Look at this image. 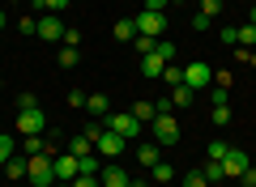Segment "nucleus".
Listing matches in <instances>:
<instances>
[{"instance_id": "obj_45", "label": "nucleus", "mask_w": 256, "mask_h": 187, "mask_svg": "<svg viewBox=\"0 0 256 187\" xmlns=\"http://www.w3.org/2000/svg\"><path fill=\"white\" fill-rule=\"evenodd\" d=\"M56 187H73V183H56Z\"/></svg>"}, {"instance_id": "obj_8", "label": "nucleus", "mask_w": 256, "mask_h": 187, "mask_svg": "<svg viewBox=\"0 0 256 187\" xmlns=\"http://www.w3.org/2000/svg\"><path fill=\"white\" fill-rule=\"evenodd\" d=\"M252 166V158H248L244 149H226V158H222V170H226V179H244V170Z\"/></svg>"}, {"instance_id": "obj_7", "label": "nucleus", "mask_w": 256, "mask_h": 187, "mask_svg": "<svg viewBox=\"0 0 256 187\" xmlns=\"http://www.w3.org/2000/svg\"><path fill=\"white\" fill-rule=\"evenodd\" d=\"M132 21H137V34H150V38H162V30H166V17H162V13H146V9H141Z\"/></svg>"}, {"instance_id": "obj_32", "label": "nucleus", "mask_w": 256, "mask_h": 187, "mask_svg": "<svg viewBox=\"0 0 256 187\" xmlns=\"http://www.w3.org/2000/svg\"><path fill=\"white\" fill-rule=\"evenodd\" d=\"M77 170H82V175H98V162H94V153H90V158H77Z\"/></svg>"}, {"instance_id": "obj_27", "label": "nucleus", "mask_w": 256, "mask_h": 187, "mask_svg": "<svg viewBox=\"0 0 256 187\" xmlns=\"http://www.w3.org/2000/svg\"><path fill=\"white\" fill-rule=\"evenodd\" d=\"M77 60H82L77 47H64V51H60V68H77Z\"/></svg>"}, {"instance_id": "obj_19", "label": "nucleus", "mask_w": 256, "mask_h": 187, "mask_svg": "<svg viewBox=\"0 0 256 187\" xmlns=\"http://www.w3.org/2000/svg\"><path fill=\"white\" fill-rule=\"evenodd\" d=\"M150 179H154V183H171V179H175V166H166V162H154V166H150Z\"/></svg>"}, {"instance_id": "obj_35", "label": "nucleus", "mask_w": 256, "mask_h": 187, "mask_svg": "<svg viewBox=\"0 0 256 187\" xmlns=\"http://www.w3.org/2000/svg\"><path fill=\"white\" fill-rule=\"evenodd\" d=\"M222 43H226V47H239V30H235V26H222Z\"/></svg>"}, {"instance_id": "obj_47", "label": "nucleus", "mask_w": 256, "mask_h": 187, "mask_svg": "<svg viewBox=\"0 0 256 187\" xmlns=\"http://www.w3.org/2000/svg\"><path fill=\"white\" fill-rule=\"evenodd\" d=\"M175 4H184V0H175Z\"/></svg>"}, {"instance_id": "obj_41", "label": "nucleus", "mask_w": 256, "mask_h": 187, "mask_svg": "<svg viewBox=\"0 0 256 187\" xmlns=\"http://www.w3.org/2000/svg\"><path fill=\"white\" fill-rule=\"evenodd\" d=\"M239 183H248V187H256V166H248V170H244V179H239Z\"/></svg>"}, {"instance_id": "obj_23", "label": "nucleus", "mask_w": 256, "mask_h": 187, "mask_svg": "<svg viewBox=\"0 0 256 187\" xmlns=\"http://www.w3.org/2000/svg\"><path fill=\"white\" fill-rule=\"evenodd\" d=\"M235 30H239V47H248V51H252V47H256V26L248 21V26H235Z\"/></svg>"}, {"instance_id": "obj_39", "label": "nucleus", "mask_w": 256, "mask_h": 187, "mask_svg": "<svg viewBox=\"0 0 256 187\" xmlns=\"http://www.w3.org/2000/svg\"><path fill=\"white\" fill-rule=\"evenodd\" d=\"M68 102L73 107H86V89H68Z\"/></svg>"}, {"instance_id": "obj_34", "label": "nucleus", "mask_w": 256, "mask_h": 187, "mask_svg": "<svg viewBox=\"0 0 256 187\" xmlns=\"http://www.w3.org/2000/svg\"><path fill=\"white\" fill-rule=\"evenodd\" d=\"M13 158V136H0V166Z\"/></svg>"}, {"instance_id": "obj_14", "label": "nucleus", "mask_w": 256, "mask_h": 187, "mask_svg": "<svg viewBox=\"0 0 256 187\" xmlns=\"http://www.w3.org/2000/svg\"><path fill=\"white\" fill-rule=\"evenodd\" d=\"M137 162H141V166H154V162H162V145H158V141L137 145Z\"/></svg>"}, {"instance_id": "obj_46", "label": "nucleus", "mask_w": 256, "mask_h": 187, "mask_svg": "<svg viewBox=\"0 0 256 187\" xmlns=\"http://www.w3.org/2000/svg\"><path fill=\"white\" fill-rule=\"evenodd\" d=\"M0 89H4V81H0Z\"/></svg>"}, {"instance_id": "obj_30", "label": "nucleus", "mask_w": 256, "mask_h": 187, "mask_svg": "<svg viewBox=\"0 0 256 187\" xmlns=\"http://www.w3.org/2000/svg\"><path fill=\"white\" fill-rule=\"evenodd\" d=\"M210 119H214L218 128H226V124H230V102H226V107H214V115H210Z\"/></svg>"}, {"instance_id": "obj_22", "label": "nucleus", "mask_w": 256, "mask_h": 187, "mask_svg": "<svg viewBox=\"0 0 256 187\" xmlns=\"http://www.w3.org/2000/svg\"><path fill=\"white\" fill-rule=\"evenodd\" d=\"M154 47H158V38H150V34H137V38H132V51H137V55H150Z\"/></svg>"}, {"instance_id": "obj_11", "label": "nucleus", "mask_w": 256, "mask_h": 187, "mask_svg": "<svg viewBox=\"0 0 256 187\" xmlns=\"http://www.w3.org/2000/svg\"><path fill=\"white\" fill-rule=\"evenodd\" d=\"M128 183H132V179H128V170L116 166V162L98 170V187H128Z\"/></svg>"}, {"instance_id": "obj_26", "label": "nucleus", "mask_w": 256, "mask_h": 187, "mask_svg": "<svg viewBox=\"0 0 256 187\" xmlns=\"http://www.w3.org/2000/svg\"><path fill=\"white\" fill-rule=\"evenodd\" d=\"M38 153H47L43 136H26V158H38Z\"/></svg>"}, {"instance_id": "obj_40", "label": "nucleus", "mask_w": 256, "mask_h": 187, "mask_svg": "<svg viewBox=\"0 0 256 187\" xmlns=\"http://www.w3.org/2000/svg\"><path fill=\"white\" fill-rule=\"evenodd\" d=\"M166 4H171V0H146V13H162Z\"/></svg>"}, {"instance_id": "obj_36", "label": "nucleus", "mask_w": 256, "mask_h": 187, "mask_svg": "<svg viewBox=\"0 0 256 187\" xmlns=\"http://www.w3.org/2000/svg\"><path fill=\"white\" fill-rule=\"evenodd\" d=\"M34 107H38L34 94H18V111H34Z\"/></svg>"}, {"instance_id": "obj_48", "label": "nucleus", "mask_w": 256, "mask_h": 187, "mask_svg": "<svg viewBox=\"0 0 256 187\" xmlns=\"http://www.w3.org/2000/svg\"><path fill=\"white\" fill-rule=\"evenodd\" d=\"M239 187H248V183H239Z\"/></svg>"}, {"instance_id": "obj_25", "label": "nucleus", "mask_w": 256, "mask_h": 187, "mask_svg": "<svg viewBox=\"0 0 256 187\" xmlns=\"http://www.w3.org/2000/svg\"><path fill=\"white\" fill-rule=\"evenodd\" d=\"M162 81H166V85H184V68H175V64H166V68H162Z\"/></svg>"}, {"instance_id": "obj_42", "label": "nucleus", "mask_w": 256, "mask_h": 187, "mask_svg": "<svg viewBox=\"0 0 256 187\" xmlns=\"http://www.w3.org/2000/svg\"><path fill=\"white\" fill-rule=\"evenodd\" d=\"M128 187H150V183H141V179H132V183H128Z\"/></svg>"}, {"instance_id": "obj_33", "label": "nucleus", "mask_w": 256, "mask_h": 187, "mask_svg": "<svg viewBox=\"0 0 256 187\" xmlns=\"http://www.w3.org/2000/svg\"><path fill=\"white\" fill-rule=\"evenodd\" d=\"M34 4H43L47 13H64V9H68V0H34Z\"/></svg>"}, {"instance_id": "obj_9", "label": "nucleus", "mask_w": 256, "mask_h": 187, "mask_svg": "<svg viewBox=\"0 0 256 187\" xmlns=\"http://www.w3.org/2000/svg\"><path fill=\"white\" fill-rule=\"evenodd\" d=\"M64 30L68 26H60V13H43V17H38V38H47V43H60Z\"/></svg>"}, {"instance_id": "obj_3", "label": "nucleus", "mask_w": 256, "mask_h": 187, "mask_svg": "<svg viewBox=\"0 0 256 187\" xmlns=\"http://www.w3.org/2000/svg\"><path fill=\"white\" fill-rule=\"evenodd\" d=\"M107 128H111V132H120L124 141H137V136L146 132V124H141L132 111H111V115H107Z\"/></svg>"}, {"instance_id": "obj_24", "label": "nucleus", "mask_w": 256, "mask_h": 187, "mask_svg": "<svg viewBox=\"0 0 256 187\" xmlns=\"http://www.w3.org/2000/svg\"><path fill=\"white\" fill-rule=\"evenodd\" d=\"M180 187H210V179H205L201 170H188V175L180 179Z\"/></svg>"}, {"instance_id": "obj_12", "label": "nucleus", "mask_w": 256, "mask_h": 187, "mask_svg": "<svg viewBox=\"0 0 256 187\" xmlns=\"http://www.w3.org/2000/svg\"><path fill=\"white\" fill-rule=\"evenodd\" d=\"M52 162H56V183H73V179L82 175L73 153H60V158H52Z\"/></svg>"}, {"instance_id": "obj_16", "label": "nucleus", "mask_w": 256, "mask_h": 187, "mask_svg": "<svg viewBox=\"0 0 256 187\" xmlns=\"http://www.w3.org/2000/svg\"><path fill=\"white\" fill-rule=\"evenodd\" d=\"M26 170H30V158H18V153H13V158L4 162V175H9L13 183H22V179H26Z\"/></svg>"}, {"instance_id": "obj_13", "label": "nucleus", "mask_w": 256, "mask_h": 187, "mask_svg": "<svg viewBox=\"0 0 256 187\" xmlns=\"http://www.w3.org/2000/svg\"><path fill=\"white\" fill-rule=\"evenodd\" d=\"M86 111H90L94 119H107L111 115V98L107 94H86Z\"/></svg>"}, {"instance_id": "obj_21", "label": "nucleus", "mask_w": 256, "mask_h": 187, "mask_svg": "<svg viewBox=\"0 0 256 187\" xmlns=\"http://www.w3.org/2000/svg\"><path fill=\"white\" fill-rule=\"evenodd\" d=\"M132 115L150 128V124H154V115H158V107H154V102H137V107H132Z\"/></svg>"}, {"instance_id": "obj_6", "label": "nucleus", "mask_w": 256, "mask_h": 187, "mask_svg": "<svg viewBox=\"0 0 256 187\" xmlns=\"http://www.w3.org/2000/svg\"><path fill=\"white\" fill-rule=\"evenodd\" d=\"M184 85L196 89V94H201V89H210V85H214V68H210L205 60H192L188 68H184Z\"/></svg>"}, {"instance_id": "obj_28", "label": "nucleus", "mask_w": 256, "mask_h": 187, "mask_svg": "<svg viewBox=\"0 0 256 187\" xmlns=\"http://www.w3.org/2000/svg\"><path fill=\"white\" fill-rule=\"evenodd\" d=\"M210 98H214V107H226V98H230V85H214V89H210Z\"/></svg>"}, {"instance_id": "obj_18", "label": "nucleus", "mask_w": 256, "mask_h": 187, "mask_svg": "<svg viewBox=\"0 0 256 187\" xmlns=\"http://www.w3.org/2000/svg\"><path fill=\"white\" fill-rule=\"evenodd\" d=\"M68 153H73V158H90V153H94V141H90V136H73V141H68Z\"/></svg>"}, {"instance_id": "obj_5", "label": "nucleus", "mask_w": 256, "mask_h": 187, "mask_svg": "<svg viewBox=\"0 0 256 187\" xmlns=\"http://www.w3.org/2000/svg\"><path fill=\"white\" fill-rule=\"evenodd\" d=\"M124 149H128V141H124L120 132H111V128H102L98 141H94V153H98V158H107V162L124 158Z\"/></svg>"}, {"instance_id": "obj_29", "label": "nucleus", "mask_w": 256, "mask_h": 187, "mask_svg": "<svg viewBox=\"0 0 256 187\" xmlns=\"http://www.w3.org/2000/svg\"><path fill=\"white\" fill-rule=\"evenodd\" d=\"M226 149H230L226 141H210V149H205V153H210L214 162H222V158H226Z\"/></svg>"}, {"instance_id": "obj_17", "label": "nucleus", "mask_w": 256, "mask_h": 187, "mask_svg": "<svg viewBox=\"0 0 256 187\" xmlns=\"http://www.w3.org/2000/svg\"><path fill=\"white\" fill-rule=\"evenodd\" d=\"M166 98H171V107L180 111V107H192V98H196V89H188V85H175L171 94H166Z\"/></svg>"}, {"instance_id": "obj_43", "label": "nucleus", "mask_w": 256, "mask_h": 187, "mask_svg": "<svg viewBox=\"0 0 256 187\" xmlns=\"http://www.w3.org/2000/svg\"><path fill=\"white\" fill-rule=\"evenodd\" d=\"M4 21H9V17H4V9H0V26H4Z\"/></svg>"}, {"instance_id": "obj_44", "label": "nucleus", "mask_w": 256, "mask_h": 187, "mask_svg": "<svg viewBox=\"0 0 256 187\" xmlns=\"http://www.w3.org/2000/svg\"><path fill=\"white\" fill-rule=\"evenodd\" d=\"M252 26H256V4H252Z\"/></svg>"}, {"instance_id": "obj_10", "label": "nucleus", "mask_w": 256, "mask_h": 187, "mask_svg": "<svg viewBox=\"0 0 256 187\" xmlns=\"http://www.w3.org/2000/svg\"><path fill=\"white\" fill-rule=\"evenodd\" d=\"M43 124H47V119H43V111H18V132L22 136H38V132H43Z\"/></svg>"}, {"instance_id": "obj_4", "label": "nucleus", "mask_w": 256, "mask_h": 187, "mask_svg": "<svg viewBox=\"0 0 256 187\" xmlns=\"http://www.w3.org/2000/svg\"><path fill=\"white\" fill-rule=\"evenodd\" d=\"M150 132H154V141L162 145V149H171V145H180V119L175 115H154Z\"/></svg>"}, {"instance_id": "obj_15", "label": "nucleus", "mask_w": 256, "mask_h": 187, "mask_svg": "<svg viewBox=\"0 0 256 187\" xmlns=\"http://www.w3.org/2000/svg\"><path fill=\"white\" fill-rule=\"evenodd\" d=\"M111 34H116V43H132V38H137V21H132V17H120L116 26H111Z\"/></svg>"}, {"instance_id": "obj_31", "label": "nucleus", "mask_w": 256, "mask_h": 187, "mask_svg": "<svg viewBox=\"0 0 256 187\" xmlns=\"http://www.w3.org/2000/svg\"><path fill=\"white\" fill-rule=\"evenodd\" d=\"M201 13H205V17H218V13H222V0H201Z\"/></svg>"}, {"instance_id": "obj_38", "label": "nucleus", "mask_w": 256, "mask_h": 187, "mask_svg": "<svg viewBox=\"0 0 256 187\" xmlns=\"http://www.w3.org/2000/svg\"><path fill=\"white\" fill-rule=\"evenodd\" d=\"M73 187H98V179H94V175H77Z\"/></svg>"}, {"instance_id": "obj_20", "label": "nucleus", "mask_w": 256, "mask_h": 187, "mask_svg": "<svg viewBox=\"0 0 256 187\" xmlns=\"http://www.w3.org/2000/svg\"><path fill=\"white\" fill-rule=\"evenodd\" d=\"M201 175L210 179V187H214V183H222V179H226V170H222V162H214V158H210V162L201 166Z\"/></svg>"}, {"instance_id": "obj_1", "label": "nucleus", "mask_w": 256, "mask_h": 187, "mask_svg": "<svg viewBox=\"0 0 256 187\" xmlns=\"http://www.w3.org/2000/svg\"><path fill=\"white\" fill-rule=\"evenodd\" d=\"M175 60V43H166V38H158V47L150 55H141V77H150V81H158L162 77V68Z\"/></svg>"}, {"instance_id": "obj_37", "label": "nucleus", "mask_w": 256, "mask_h": 187, "mask_svg": "<svg viewBox=\"0 0 256 187\" xmlns=\"http://www.w3.org/2000/svg\"><path fill=\"white\" fill-rule=\"evenodd\" d=\"M18 30H22V34H38V17H22Z\"/></svg>"}, {"instance_id": "obj_2", "label": "nucleus", "mask_w": 256, "mask_h": 187, "mask_svg": "<svg viewBox=\"0 0 256 187\" xmlns=\"http://www.w3.org/2000/svg\"><path fill=\"white\" fill-rule=\"evenodd\" d=\"M26 179H30V187H56V162H52V153H38V158H30Z\"/></svg>"}]
</instances>
